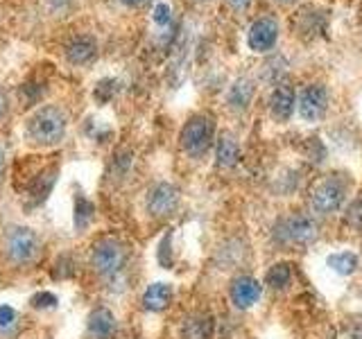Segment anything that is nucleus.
I'll return each instance as SVG.
<instances>
[{
	"label": "nucleus",
	"mask_w": 362,
	"mask_h": 339,
	"mask_svg": "<svg viewBox=\"0 0 362 339\" xmlns=\"http://www.w3.org/2000/svg\"><path fill=\"white\" fill-rule=\"evenodd\" d=\"M68 127H71V116L66 107L57 102H45V105L34 107V111L23 122V136L32 147L39 150H50L66 141Z\"/></svg>",
	"instance_id": "obj_1"
},
{
	"label": "nucleus",
	"mask_w": 362,
	"mask_h": 339,
	"mask_svg": "<svg viewBox=\"0 0 362 339\" xmlns=\"http://www.w3.org/2000/svg\"><path fill=\"white\" fill-rule=\"evenodd\" d=\"M127 260L129 251L116 235H102L90 246L88 265L93 269V274L102 278L111 290L118 285L122 287L124 282V271H127Z\"/></svg>",
	"instance_id": "obj_2"
},
{
	"label": "nucleus",
	"mask_w": 362,
	"mask_h": 339,
	"mask_svg": "<svg viewBox=\"0 0 362 339\" xmlns=\"http://www.w3.org/2000/svg\"><path fill=\"white\" fill-rule=\"evenodd\" d=\"M0 249H3V258L14 267H32L39 263L43 254V240L39 233L23 224H11L3 231V240H0Z\"/></svg>",
	"instance_id": "obj_3"
},
{
	"label": "nucleus",
	"mask_w": 362,
	"mask_h": 339,
	"mask_svg": "<svg viewBox=\"0 0 362 339\" xmlns=\"http://www.w3.org/2000/svg\"><path fill=\"white\" fill-rule=\"evenodd\" d=\"M215 138V120L209 113H195L190 116L179 133V145L190 158H199L211 150Z\"/></svg>",
	"instance_id": "obj_4"
},
{
	"label": "nucleus",
	"mask_w": 362,
	"mask_h": 339,
	"mask_svg": "<svg viewBox=\"0 0 362 339\" xmlns=\"http://www.w3.org/2000/svg\"><path fill=\"white\" fill-rule=\"evenodd\" d=\"M62 56L71 68H88L98 61L100 56V39L98 34L88 30H79L68 34L62 43Z\"/></svg>",
	"instance_id": "obj_5"
},
{
	"label": "nucleus",
	"mask_w": 362,
	"mask_h": 339,
	"mask_svg": "<svg viewBox=\"0 0 362 339\" xmlns=\"http://www.w3.org/2000/svg\"><path fill=\"white\" fill-rule=\"evenodd\" d=\"M320 235V224L315 222V218L305 213H294L288 218L279 220L274 237L279 244H294V246H305L317 240Z\"/></svg>",
	"instance_id": "obj_6"
},
{
	"label": "nucleus",
	"mask_w": 362,
	"mask_h": 339,
	"mask_svg": "<svg viewBox=\"0 0 362 339\" xmlns=\"http://www.w3.org/2000/svg\"><path fill=\"white\" fill-rule=\"evenodd\" d=\"M346 199V181L337 174L322 179L310 195V206L317 215H333Z\"/></svg>",
	"instance_id": "obj_7"
},
{
	"label": "nucleus",
	"mask_w": 362,
	"mask_h": 339,
	"mask_svg": "<svg viewBox=\"0 0 362 339\" xmlns=\"http://www.w3.org/2000/svg\"><path fill=\"white\" fill-rule=\"evenodd\" d=\"M279 34H281V25L276 16H258L252 25L247 30V45L252 52L265 54L269 50H274V45L279 43Z\"/></svg>",
	"instance_id": "obj_8"
},
{
	"label": "nucleus",
	"mask_w": 362,
	"mask_h": 339,
	"mask_svg": "<svg viewBox=\"0 0 362 339\" xmlns=\"http://www.w3.org/2000/svg\"><path fill=\"white\" fill-rule=\"evenodd\" d=\"M297 111L305 122H320L328 111V90L324 84H305L297 95Z\"/></svg>",
	"instance_id": "obj_9"
},
{
	"label": "nucleus",
	"mask_w": 362,
	"mask_h": 339,
	"mask_svg": "<svg viewBox=\"0 0 362 339\" xmlns=\"http://www.w3.org/2000/svg\"><path fill=\"white\" fill-rule=\"evenodd\" d=\"M179 201H181L179 188L175 184H168V181H158V184H154L150 192H147L145 208L152 218L163 220V218H170V215L179 208Z\"/></svg>",
	"instance_id": "obj_10"
},
{
	"label": "nucleus",
	"mask_w": 362,
	"mask_h": 339,
	"mask_svg": "<svg viewBox=\"0 0 362 339\" xmlns=\"http://www.w3.org/2000/svg\"><path fill=\"white\" fill-rule=\"evenodd\" d=\"M57 177H59V165L50 163V165H43L39 172H34V177L28 181V188H25V199H28V206H41V203L50 197V192L57 184Z\"/></svg>",
	"instance_id": "obj_11"
},
{
	"label": "nucleus",
	"mask_w": 362,
	"mask_h": 339,
	"mask_svg": "<svg viewBox=\"0 0 362 339\" xmlns=\"http://www.w3.org/2000/svg\"><path fill=\"white\" fill-rule=\"evenodd\" d=\"M116 333H118V321H116V314L109 308L100 305V308H95L88 314V321H86L88 339H113Z\"/></svg>",
	"instance_id": "obj_12"
},
{
	"label": "nucleus",
	"mask_w": 362,
	"mask_h": 339,
	"mask_svg": "<svg viewBox=\"0 0 362 339\" xmlns=\"http://www.w3.org/2000/svg\"><path fill=\"white\" fill-rule=\"evenodd\" d=\"M297 109V93L290 84H279L269 95V113L276 122H288Z\"/></svg>",
	"instance_id": "obj_13"
},
{
	"label": "nucleus",
	"mask_w": 362,
	"mask_h": 339,
	"mask_svg": "<svg viewBox=\"0 0 362 339\" xmlns=\"http://www.w3.org/2000/svg\"><path fill=\"white\" fill-rule=\"evenodd\" d=\"M260 282L252 276H240L231 282V301L235 308L247 310L260 299Z\"/></svg>",
	"instance_id": "obj_14"
},
{
	"label": "nucleus",
	"mask_w": 362,
	"mask_h": 339,
	"mask_svg": "<svg viewBox=\"0 0 362 339\" xmlns=\"http://www.w3.org/2000/svg\"><path fill=\"white\" fill-rule=\"evenodd\" d=\"M256 95V82L252 77H238L226 90V105L235 111H245L254 102Z\"/></svg>",
	"instance_id": "obj_15"
},
{
	"label": "nucleus",
	"mask_w": 362,
	"mask_h": 339,
	"mask_svg": "<svg viewBox=\"0 0 362 339\" xmlns=\"http://www.w3.org/2000/svg\"><path fill=\"white\" fill-rule=\"evenodd\" d=\"M238 161H240V143L229 131L220 133V138L215 141V163L222 170H229Z\"/></svg>",
	"instance_id": "obj_16"
},
{
	"label": "nucleus",
	"mask_w": 362,
	"mask_h": 339,
	"mask_svg": "<svg viewBox=\"0 0 362 339\" xmlns=\"http://www.w3.org/2000/svg\"><path fill=\"white\" fill-rule=\"evenodd\" d=\"M175 297V290L170 282H152L143 294V308L150 312H163Z\"/></svg>",
	"instance_id": "obj_17"
},
{
	"label": "nucleus",
	"mask_w": 362,
	"mask_h": 339,
	"mask_svg": "<svg viewBox=\"0 0 362 339\" xmlns=\"http://www.w3.org/2000/svg\"><path fill=\"white\" fill-rule=\"evenodd\" d=\"M215 331V319L211 312H195L184 323L186 339H211Z\"/></svg>",
	"instance_id": "obj_18"
},
{
	"label": "nucleus",
	"mask_w": 362,
	"mask_h": 339,
	"mask_svg": "<svg viewBox=\"0 0 362 339\" xmlns=\"http://www.w3.org/2000/svg\"><path fill=\"white\" fill-rule=\"evenodd\" d=\"M95 220V203L90 201L86 195H75V215H73V222H75V231L77 233H84L90 222Z\"/></svg>",
	"instance_id": "obj_19"
},
{
	"label": "nucleus",
	"mask_w": 362,
	"mask_h": 339,
	"mask_svg": "<svg viewBox=\"0 0 362 339\" xmlns=\"http://www.w3.org/2000/svg\"><path fill=\"white\" fill-rule=\"evenodd\" d=\"M328 267H331L335 274L339 276H351L358 269V256L351 251H342V254H333L328 256Z\"/></svg>",
	"instance_id": "obj_20"
},
{
	"label": "nucleus",
	"mask_w": 362,
	"mask_h": 339,
	"mask_svg": "<svg viewBox=\"0 0 362 339\" xmlns=\"http://www.w3.org/2000/svg\"><path fill=\"white\" fill-rule=\"evenodd\" d=\"M292 280V267L288 263H276L267 269L265 274V285L272 290H283L288 287V282Z\"/></svg>",
	"instance_id": "obj_21"
},
{
	"label": "nucleus",
	"mask_w": 362,
	"mask_h": 339,
	"mask_svg": "<svg viewBox=\"0 0 362 339\" xmlns=\"http://www.w3.org/2000/svg\"><path fill=\"white\" fill-rule=\"evenodd\" d=\"M45 93V82L43 79H28L25 84H21V102L23 107H39V102Z\"/></svg>",
	"instance_id": "obj_22"
},
{
	"label": "nucleus",
	"mask_w": 362,
	"mask_h": 339,
	"mask_svg": "<svg viewBox=\"0 0 362 339\" xmlns=\"http://www.w3.org/2000/svg\"><path fill=\"white\" fill-rule=\"evenodd\" d=\"M118 90H120V82L118 79H113V77H102L98 79V84L93 86V100L98 102V105H109V102L118 95Z\"/></svg>",
	"instance_id": "obj_23"
},
{
	"label": "nucleus",
	"mask_w": 362,
	"mask_h": 339,
	"mask_svg": "<svg viewBox=\"0 0 362 339\" xmlns=\"http://www.w3.org/2000/svg\"><path fill=\"white\" fill-rule=\"evenodd\" d=\"M175 11H173V5L168 3V0H156V3L152 5V23H154V28L156 30H161V32H165V30H170L173 28V16Z\"/></svg>",
	"instance_id": "obj_24"
},
{
	"label": "nucleus",
	"mask_w": 362,
	"mask_h": 339,
	"mask_svg": "<svg viewBox=\"0 0 362 339\" xmlns=\"http://www.w3.org/2000/svg\"><path fill=\"white\" fill-rule=\"evenodd\" d=\"M18 328V316L11 305H0V335L7 337Z\"/></svg>",
	"instance_id": "obj_25"
},
{
	"label": "nucleus",
	"mask_w": 362,
	"mask_h": 339,
	"mask_svg": "<svg viewBox=\"0 0 362 339\" xmlns=\"http://www.w3.org/2000/svg\"><path fill=\"white\" fill-rule=\"evenodd\" d=\"M84 131H86V136H88L90 141H98V143H107L111 136H113V129L109 127V124H102L100 120L86 122Z\"/></svg>",
	"instance_id": "obj_26"
},
{
	"label": "nucleus",
	"mask_w": 362,
	"mask_h": 339,
	"mask_svg": "<svg viewBox=\"0 0 362 339\" xmlns=\"http://www.w3.org/2000/svg\"><path fill=\"white\" fill-rule=\"evenodd\" d=\"M132 163H134V154L129 150H122L113 158V172H116L118 179H122L132 170Z\"/></svg>",
	"instance_id": "obj_27"
},
{
	"label": "nucleus",
	"mask_w": 362,
	"mask_h": 339,
	"mask_svg": "<svg viewBox=\"0 0 362 339\" xmlns=\"http://www.w3.org/2000/svg\"><path fill=\"white\" fill-rule=\"evenodd\" d=\"M30 303H32V308H37V310H50V308H57L59 299H57L52 292H39L30 299Z\"/></svg>",
	"instance_id": "obj_28"
},
{
	"label": "nucleus",
	"mask_w": 362,
	"mask_h": 339,
	"mask_svg": "<svg viewBox=\"0 0 362 339\" xmlns=\"http://www.w3.org/2000/svg\"><path fill=\"white\" fill-rule=\"evenodd\" d=\"M346 226L354 231H362V197L351 203V208L346 210Z\"/></svg>",
	"instance_id": "obj_29"
},
{
	"label": "nucleus",
	"mask_w": 362,
	"mask_h": 339,
	"mask_svg": "<svg viewBox=\"0 0 362 339\" xmlns=\"http://www.w3.org/2000/svg\"><path fill=\"white\" fill-rule=\"evenodd\" d=\"M73 260L71 256H62L59 260H57V271H54V278H68V276H73Z\"/></svg>",
	"instance_id": "obj_30"
},
{
	"label": "nucleus",
	"mask_w": 362,
	"mask_h": 339,
	"mask_svg": "<svg viewBox=\"0 0 362 339\" xmlns=\"http://www.w3.org/2000/svg\"><path fill=\"white\" fill-rule=\"evenodd\" d=\"M254 5V0H226V7H229L233 14H245Z\"/></svg>",
	"instance_id": "obj_31"
},
{
	"label": "nucleus",
	"mask_w": 362,
	"mask_h": 339,
	"mask_svg": "<svg viewBox=\"0 0 362 339\" xmlns=\"http://www.w3.org/2000/svg\"><path fill=\"white\" fill-rule=\"evenodd\" d=\"M9 113V93L7 88L0 84V120H5Z\"/></svg>",
	"instance_id": "obj_32"
},
{
	"label": "nucleus",
	"mask_w": 362,
	"mask_h": 339,
	"mask_svg": "<svg viewBox=\"0 0 362 339\" xmlns=\"http://www.w3.org/2000/svg\"><path fill=\"white\" fill-rule=\"evenodd\" d=\"M116 3H118L120 7H124V9H139V7H143V5L150 3V0H116Z\"/></svg>",
	"instance_id": "obj_33"
},
{
	"label": "nucleus",
	"mask_w": 362,
	"mask_h": 339,
	"mask_svg": "<svg viewBox=\"0 0 362 339\" xmlns=\"http://www.w3.org/2000/svg\"><path fill=\"white\" fill-rule=\"evenodd\" d=\"M5 167H7V145L0 143V181H3Z\"/></svg>",
	"instance_id": "obj_34"
},
{
	"label": "nucleus",
	"mask_w": 362,
	"mask_h": 339,
	"mask_svg": "<svg viewBox=\"0 0 362 339\" xmlns=\"http://www.w3.org/2000/svg\"><path fill=\"white\" fill-rule=\"evenodd\" d=\"M276 5H281V7H290V5H294V3H299V0H274Z\"/></svg>",
	"instance_id": "obj_35"
},
{
	"label": "nucleus",
	"mask_w": 362,
	"mask_h": 339,
	"mask_svg": "<svg viewBox=\"0 0 362 339\" xmlns=\"http://www.w3.org/2000/svg\"><path fill=\"white\" fill-rule=\"evenodd\" d=\"M192 3H197V5H206V3H213V0H192Z\"/></svg>",
	"instance_id": "obj_36"
}]
</instances>
